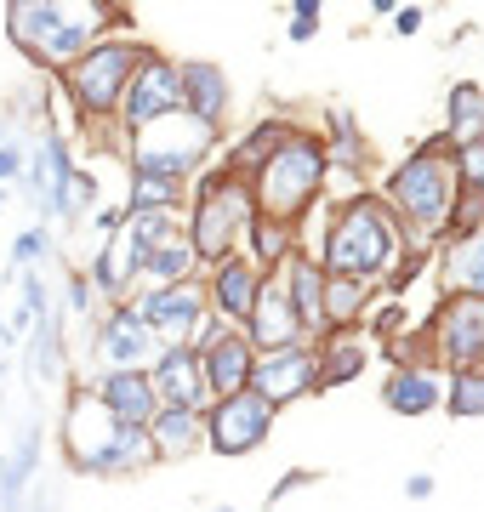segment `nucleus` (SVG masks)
Wrapping results in <instances>:
<instances>
[{
    "mask_svg": "<svg viewBox=\"0 0 484 512\" xmlns=\"http://www.w3.org/2000/svg\"><path fill=\"white\" fill-rule=\"evenodd\" d=\"M399 251V234H393V217L376 200H354L342 217L331 222V239H325V262H331L336 279H365L382 274Z\"/></svg>",
    "mask_w": 484,
    "mask_h": 512,
    "instance_id": "nucleus-1",
    "label": "nucleus"
},
{
    "mask_svg": "<svg viewBox=\"0 0 484 512\" xmlns=\"http://www.w3.org/2000/svg\"><path fill=\"white\" fill-rule=\"evenodd\" d=\"M319 177H325V148H319L314 137H285V143L274 148V160L257 171L262 211H268V217H297V211H308Z\"/></svg>",
    "mask_w": 484,
    "mask_h": 512,
    "instance_id": "nucleus-2",
    "label": "nucleus"
},
{
    "mask_svg": "<svg viewBox=\"0 0 484 512\" xmlns=\"http://www.w3.org/2000/svg\"><path fill=\"white\" fill-rule=\"evenodd\" d=\"M103 12H63V6H12V40H18L29 57H46V63H75L86 52V40L97 35Z\"/></svg>",
    "mask_w": 484,
    "mask_h": 512,
    "instance_id": "nucleus-3",
    "label": "nucleus"
},
{
    "mask_svg": "<svg viewBox=\"0 0 484 512\" xmlns=\"http://www.w3.org/2000/svg\"><path fill=\"white\" fill-rule=\"evenodd\" d=\"M205 148H211V126H200L194 114H166V120L143 126V137H137V148H131V171H149V177L183 183L188 171L205 160Z\"/></svg>",
    "mask_w": 484,
    "mask_h": 512,
    "instance_id": "nucleus-4",
    "label": "nucleus"
},
{
    "mask_svg": "<svg viewBox=\"0 0 484 512\" xmlns=\"http://www.w3.org/2000/svg\"><path fill=\"white\" fill-rule=\"evenodd\" d=\"M137 63H143V52L131 40H103V46H92L69 69V92H75L80 114H109L126 97V80L137 74Z\"/></svg>",
    "mask_w": 484,
    "mask_h": 512,
    "instance_id": "nucleus-5",
    "label": "nucleus"
},
{
    "mask_svg": "<svg viewBox=\"0 0 484 512\" xmlns=\"http://www.w3.org/2000/svg\"><path fill=\"white\" fill-rule=\"evenodd\" d=\"M456 177H450V165L439 154H410L399 171H393V205L405 211L410 222H422V228H439L450 217V200H456Z\"/></svg>",
    "mask_w": 484,
    "mask_h": 512,
    "instance_id": "nucleus-6",
    "label": "nucleus"
},
{
    "mask_svg": "<svg viewBox=\"0 0 484 512\" xmlns=\"http://www.w3.org/2000/svg\"><path fill=\"white\" fill-rule=\"evenodd\" d=\"M240 234H251V200L228 177H205L200 188V217H194V256H211V262H228V245Z\"/></svg>",
    "mask_w": 484,
    "mask_h": 512,
    "instance_id": "nucleus-7",
    "label": "nucleus"
},
{
    "mask_svg": "<svg viewBox=\"0 0 484 512\" xmlns=\"http://www.w3.org/2000/svg\"><path fill=\"white\" fill-rule=\"evenodd\" d=\"M268 427H274V404L245 387L234 399H217V410L205 416V444L217 456H245V450H257L268 439Z\"/></svg>",
    "mask_w": 484,
    "mask_h": 512,
    "instance_id": "nucleus-8",
    "label": "nucleus"
},
{
    "mask_svg": "<svg viewBox=\"0 0 484 512\" xmlns=\"http://www.w3.org/2000/svg\"><path fill=\"white\" fill-rule=\"evenodd\" d=\"M183 109V86H177V63L166 57H143L137 74L126 80V97H120V114H126V126H154V120H166V114Z\"/></svg>",
    "mask_w": 484,
    "mask_h": 512,
    "instance_id": "nucleus-9",
    "label": "nucleus"
},
{
    "mask_svg": "<svg viewBox=\"0 0 484 512\" xmlns=\"http://www.w3.org/2000/svg\"><path fill=\"white\" fill-rule=\"evenodd\" d=\"M314 382H319V353H308V348H280V353H268L262 365H251V393L268 404L297 399Z\"/></svg>",
    "mask_w": 484,
    "mask_h": 512,
    "instance_id": "nucleus-10",
    "label": "nucleus"
},
{
    "mask_svg": "<svg viewBox=\"0 0 484 512\" xmlns=\"http://www.w3.org/2000/svg\"><path fill=\"white\" fill-rule=\"evenodd\" d=\"M69 456H75L80 473H97V461H103V450L114 444V433H120V421L97 404V393H75V404H69Z\"/></svg>",
    "mask_w": 484,
    "mask_h": 512,
    "instance_id": "nucleus-11",
    "label": "nucleus"
},
{
    "mask_svg": "<svg viewBox=\"0 0 484 512\" xmlns=\"http://www.w3.org/2000/svg\"><path fill=\"white\" fill-rule=\"evenodd\" d=\"M137 319L149 325V336H171V348H183V336L205 319V296L200 285H166V291H154L143 308H137Z\"/></svg>",
    "mask_w": 484,
    "mask_h": 512,
    "instance_id": "nucleus-12",
    "label": "nucleus"
},
{
    "mask_svg": "<svg viewBox=\"0 0 484 512\" xmlns=\"http://www.w3.org/2000/svg\"><path fill=\"white\" fill-rule=\"evenodd\" d=\"M92 393H97V404H103V410H109L120 427H149L154 410H160L149 376H137V370H109V376H103Z\"/></svg>",
    "mask_w": 484,
    "mask_h": 512,
    "instance_id": "nucleus-13",
    "label": "nucleus"
},
{
    "mask_svg": "<svg viewBox=\"0 0 484 512\" xmlns=\"http://www.w3.org/2000/svg\"><path fill=\"white\" fill-rule=\"evenodd\" d=\"M297 336H302V319H297V308H291V296L262 279L257 302H251V342L268 348V353H280V348H297Z\"/></svg>",
    "mask_w": 484,
    "mask_h": 512,
    "instance_id": "nucleus-14",
    "label": "nucleus"
},
{
    "mask_svg": "<svg viewBox=\"0 0 484 512\" xmlns=\"http://www.w3.org/2000/svg\"><path fill=\"white\" fill-rule=\"evenodd\" d=\"M439 348H445L450 365H484V302H473V296H456L445 308V325H439Z\"/></svg>",
    "mask_w": 484,
    "mask_h": 512,
    "instance_id": "nucleus-15",
    "label": "nucleus"
},
{
    "mask_svg": "<svg viewBox=\"0 0 484 512\" xmlns=\"http://www.w3.org/2000/svg\"><path fill=\"white\" fill-rule=\"evenodd\" d=\"M251 342L245 336H234L228 330L223 342H211V348L200 353V376H205V387L217 393V399H234V393H245L251 387Z\"/></svg>",
    "mask_w": 484,
    "mask_h": 512,
    "instance_id": "nucleus-16",
    "label": "nucleus"
},
{
    "mask_svg": "<svg viewBox=\"0 0 484 512\" xmlns=\"http://www.w3.org/2000/svg\"><path fill=\"white\" fill-rule=\"evenodd\" d=\"M149 348H154V336H149V325L137 319V308H120L109 325H103V336H97V353H103V365H114V370H137L149 359Z\"/></svg>",
    "mask_w": 484,
    "mask_h": 512,
    "instance_id": "nucleus-17",
    "label": "nucleus"
},
{
    "mask_svg": "<svg viewBox=\"0 0 484 512\" xmlns=\"http://www.w3.org/2000/svg\"><path fill=\"white\" fill-rule=\"evenodd\" d=\"M143 433H149L154 456H188V450L205 444V416L200 410H183V404H160Z\"/></svg>",
    "mask_w": 484,
    "mask_h": 512,
    "instance_id": "nucleus-18",
    "label": "nucleus"
},
{
    "mask_svg": "<svg viewBox=\"0 0 484 512\" xmlns=\"http://www.w3.org/2000/svg\"><path fill=\"white\" fill-rule=\"evenodd\" d=\"M154 387V399H166V404H183V410H194L205 393V376H200V359L188 348H166L160 353V370L149 376Z\"/></svg>",
    "mask_w": 484,
    "mask_h": 512,
    "instance_id": "nucleus-19",
    "label": "nucleus"
},
{
    "mask_svg": "<svg viewBox=\"0 0 484 512\" xmlns=\"http://www.w3.org/2000/svg\"><path fill=\"white\" fill-rule=\"evenodd\" d=\"M177 86H183V103H188V114H194L200 126H217V120L228 114L223 69H211V63H183V69H177Z\"/></svg>",
    "mask_w": 484,
    "mask_h": 512,
    "instance_id": "nucleus-20",
    "label": "nucleus"
},
{
    "mask_svg": "<svg viewBox=\"0 0 484 512\" xmlns=\"http://www.w3.org/2000/svg\"><path fill=\"white\" fill-rule=\"evenodd\" d=\"M439 274H445V291L484 302V228H479V234H467V239H456V245H450L445 262H439Z\"/></svg>",
    "mask_w": 484,
    "mask_h": 512,
    "instance_id": "nucleus-21",
    "label": "nucleus"
},
{
    "mask_svg": "<svg viewBox=\"0 0 484 512\" xmlns=\"http://www.w3.org/2000/svg\"><path fill=\"white\" fill-rule=\"evenodd\" d=\"M257 268L251 262H234L228 256L223 268H217V285H211V296H217V308L228 313V319H251V302H257Z\"/></svg>",
    "mask_w": 484,
    "mask_h": 512,
    "instance_id": "nucleus-22",
    "label": "nucleus"
},
{
    "mask_svg": "<svg viewBox=\"0 0 484 512\" xmlns=\"http://www.w3.org/2000/svg\"><path fill=\"white\" fill-rule=\"evenodd\" d=\"M285 296H291V308H297L302 330H325V313H319V291H325V274H319L314 262H291V279L280 285Z\"/></svg>",
    "mask_w": 484,
    "mask_h": 512,
    "instance_id": "nucleus-23",
    "label": "nucleus"
},
{
    "mask_svg": "<svg viewBox=\"0 0 484 512\" xmlns=\"http://www.w3.org/2000/svg\"><path fill=\"white\" fill-rule=\"evenodd\" d=\"M439 399H445V387L433 382L428 370H399V376L388 382V404L399 410V416H428Z\"/></svg>",
    "mask_w": 484,
    "mask_h": 512,
    "instance_id": "nucleus-24",
    "label": "nucleus"
},
{
    "mask_svg": "<svg viewBox=\"0 0 484 512\" xmlns=\"http://www.w3.org/2000/svg\"><path fill=\"white\" fill-rule=\"evenodd\" d=\"M359 302H365V285H359V279H325V291H319L325 330H348L354 313H359Z\"/></svg>",
    "mask_w": 484,
    "mask_h": 512,
    "instance_id": "nucleus-25",
    "label": "nucleus"
},
{
    "mask_svg": "<svg viewBox=\"0 0 484 512\" xmlns=\"http://www.w3.org/2000/svg\"><path fill=\"white\" fill-rule=\"evenodd\" d=\"M143 461H154L149 433H143V427H120L114 444L103 450V461H97V473H131V467H143Z\"/></svg>",
    "mask_w": 484,
    "mask_h": 512,
    "instance_id": "nucleus-26",
    "label": "nucleus"
},
{
    "mask_svg": "<svg viewBox=\"0 0 484 512\" xmlns=\"http://www.w3.org/2000/svg\"><path fill=\"white\" fill-rule=\"evenodd\" d=\"M450 137L462 148L484 137V92L479 86H456V92H450Z\"/></svg>",
    "mask_w": 484,
    "mask_h": 512,
    "instance_id": "nucleus-27",
    "label": "nucleus"
},
{
    "mask_svg": "<svg viewBox=\"0 0 484 512\" xmlns=\"http://www.w3.org/2000/svg\"><path fill=\"white\" fill-rule=\"evenodd\" d=\"M365 370V348H359V336H336V348L331 353H319V382L314 387H336V382H348V376H359Z\"/></svg>",
    "mask_w": 484,
    "mask_h": 512,
    "instance_id": "nucleus-28",
    "label": "nucleus"
},
{
    "mask_svg": "<svg viewBox=\"0 0 484 512\" xmlns=\"http://www.w3.org/2000/svg\"><path fill=\"white\" fill-rule=\"evenodd\" d=\"M143 268H149V274L160 279V291H166V285H183V274L194 268V245H188V239L177 234L171 245H160V251H154L149 262H143Z\"/></svg>",
    "mask_w": 484,
    "mask_h": 512,
    "instance_id": "nucleus-29",
    "label": "nucleus"
},
{
    "mask_svg": "<svg viewBox=\"0 0 484 512\" xmlns=\"http://www.w3.org/2000/svg\"><path fill=\"white\" fill-rule=\"evenodd\" d=\"M183 188L171 177H149V171H131V211H171Z\"/></svg>",
    "mask_w": 484,
    "mask_h": 512,
    "instance_id": "nucleus-30",
    "label": "nucleus"
},
{
    "mask_svg": "<svg viewBox=\"0 0 484 512\" xmlns=\"http://www.w3.org/2000/svg\"><path fill=\"white\" fill-rule=\"evenodd\" d=\"M450 416H484V370H462L450 382Z\"/></svg>",
    "mask_w": 484,
    "mask_h": 512,
    "instance_id": "nucleus-31",
    "label": "nucleus"
},
{
    "mask_svg": "<svg viewBox=\"0 0 484 512\" xmlns=\"http://www.w3.org/2000/svg\"><path fill=\"white\" fill-rule=\"evenodd\" d=\"M285 137H291L285 126H257V131H251V143H245L240 154H234V165H257V171H262V165L274 160V148H280Z\"/></svg>",
    "mask_w": 484,
    "mask_h": 512,
    "instance_id": "nucleus-32",
    "label": "nucleus"
},
{
    "mask_svg": "<svg viewBox=\"0 0 484 512\" xmlns=\"http://www.w3.org/2000/svg\"><path fill=\"white\" fill-rule=\"evenodd\" d=\"M462 177H467V188H479L484 194V137L462 148Z\"/></svg>",
    "mask_w": 484,
    "mask_h": 512,
    "instance_id": "nucleus-33",
    "label": "nucleus"
},
{
    "mask_svg": "<svg viewBox=\"0 0 484 512\" xmlns=\"http://www.w3.org/2000/svg\"><path fill=\"white\" fill-rule=\"evenodd\" d=\"M52 251V239L40 234V228H29V234L18 239V245H12V256H18V268H29V262H35V256H46Z\"/></svg>",
    "mask_w": 484,
    "mask_h": 512,
    "instance_id": "nucleus-34",
    "label": "nucleus"
},
{
    "mask_svg": "<svg viewBox=\"0 0 484 512\" xmlns=\"http://www.w3.org/2000/svg\"><path fill=\"white\" fill-rule=\"evenodd\" d=\"M257 234V256L262 262H280L285 256V228H251Z\"/></svg>",
    "mask_w": 484,
    "mask_h": 512,
    "instance_id": "nucleus-35",
    "label": "nucleus"
},
{
    "mask_svg": "<svg viewBox=\"0 0 484 512\" xmlns=\"http://www.w3.org/2000/svg\"><path fill=\"white\" fill-rule=\"evenodd\" d=\"M92 302H97L92 279H86V274H75V279H69V308H75L80 319H86V313H92Z\"/></svg>",
    "mask_w": 484,
    "mask_h": 512,
    "instance_id": "nucleus-36",
    "label": "nucleus"
},
{
    "mask_svg": "<svg viewBox=\"0 0 484 512\" xmlns=\"http://www.w3.org/2000/svg\"><path fill=\"white\" fill-rule=\"evenodd\" d=\"M18 171H23V154L12 143H0V177H18Z\"/></svg>",
    "mask_w": 484,
    "mask_h": 512,
    "instance_id": "nucleus-37",
    "label": "nucleus"
},
{
    "mask_svg": "<svg viewBox=\"0 0 484 512\" xmlns=\"http://www.w3.org/2000/svg\"><path fill=\"white\" fill-rule=\"evenodd\" d=\"M399 325H405V308H399V302H393V308H382V313H376V330H388V336H393V330H399Z\"/></svg>",
    "mask_w": 484,
    "mask_h": 512,
    "instance_id": "nucleus-38",
    "label": "nucleus"
},
{
    "mask_svg": "<svg viewBox=\"0 0 484 512\" xmlns=\"http://www.w3.org/2000/svg\"><path fill=\"white\" fill-rule=\"evenodd\" d=\"M393 29H399V35H416V29H422V12H393Z\"/></svg>",
    "mask_w": 484,
    "mask_h": 512,
    "instance_id": "nucleus-39",
    "label": "nucleus"
},
{
    "mask_svg": "<svg viewBox=\"0 0 484 512\" xmlns=\"http://www.w3.org/2000/svg\"><path fill=\"white\" fill-rule=\"evenodd\" d=\"M405 490H410V495H433V478H428V473H416V478L405 484Z\"/></svg>",
    "mask_w": 484,
    "mask_h": 512,
    "instance_id": "nucleus-40",
    "label": "nucleus"
},
{
    "mask_svg": "<svg viewBox=\"0 0 484 512\" xmlns=\"http://www.w3.org/2000/svg\"><path fill=\"white\" fill-rule=\"evenodd\" d=\"M297 23H319V6H314V0H297Z\"/></svg>",
    "mask_w": 484,
    "mask_h": 512,
    "instance_id": "nucleus-41",
    "label": "nucleus"
},
{
    "mask_svg": "<svg viewBox=\"0 0 484 512\" xmlns=\"http://www.w3.org/2000/svg\"><path fill=\"white\" fill-rule=\"evenodd\" d=\"M0 211H6V188H0Z\"/></svg>",
    "mask_w": 484,
    "mask_h": 512,
    "instance_id": "nucleus-42",
    "label": "nucleus"
},
{
    "mask_svg": "<svg viewBox=\"0 0 484 512\" xmlns=\"http://www.w3.org/2000/svg\"><path fill=\"white\" fill-rule=\"evenodd\" d=\"M217 512H228V507H217Z\"/></svg>",
    "mask_w": 484,
    "mask_h": 512,
    "instance_id": "nucleus-43",
    "label": "nucleus"
}]
</instances>
